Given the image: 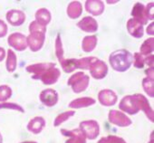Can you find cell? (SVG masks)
Masks as SVG:
<instances>
[{
  "mask_svg": "<svg viewBox=\"0 0 154 143\" xmlns=\"http://www.w3.org/2000/svg\"><path fill=\"white\" fill-rule=\"evenodd\" d=\"M153 50H154V38L152 36L143 42V44L140 46V53H141L143 56H148L151 54Z\"/></svg>",
  "mask_w": 154,
  "mask_h": 143,
  "instance_id": "d4e9b609",
  "label": "cell"
},
{
  "mask_svg": "<svg viewBox=\"0 0 154 143\" xmlns=\"http://www.w3.org/2000/svg\"><path fill=\"white\" fill-rule=\"evenodd\" d=\"M77 26L86 33H95L98 30V23L92 17H84L77 23Z\"/></svg>",
  "mask_w": 154,
  "mask_h": 143,
  "instance_id": "2e32d148",
  "label": "cell"
},
{
  "mask_svg": "<svg viewBox=\"0 0 154 143\" xmlns=\"http://www.w3.org/2000/svg\"><path fill=\"white\" fill-rule=\"evenodd\" d=\"M39 98H40L41 102L47 107L54 106L58 102V99H59L58 93H56V91L54 89H50V88L42 91Z\"/></svg>",
  "mask_w": 154,
  "mask_h": 143,
  "instance_id": "4fadbf2b",
  "label": "cell"
},
{
  "mask_svg": "<svg viewBox=\"0 0 154 143\" xmlns=\"http://www.w3.org/2000/svg\"><path fill=\"white\" fill-rule=\"evenodd\" d=\"M74 114H75V111H74V110L67 111H64V112L59 114V115L55 118V120H54V127L60 126V125L63 124L64 121L68 120L71 117H72Z\"/></svg>",
  "mask_w": 154,
  "mask_h": 143,
  "instance_id": "f1b7e54d",
  "label": "cell"
},
{
  "mask_svg": "<svg viewBox=\"0 0 154 143\" xmlns=\"http://www.w3.org/2000/svg\"><path fill=\"white\" fill-rule=\"evenodd\" d=\"M131 16L133 19L140 23L142 26L146 25L148 22L145 17V6L140 2L135 3V5L133 6L132 10H131Z\"/></svg>",
  "mask_w": 154,
  "mask_h": 143,
  "instance_id": "d6986e66",
  "label": "cell"
},
{
  "mask_svg": "<svg viewBox=\"0 0 154 143\" xmlns=\"http://www.w3.org/2000/svg\"><path fill=\"white\" fill-rule=\"evenodd\" d=\"M35 21L44 26H46L50 22H51V19H52V17H51V13L49 12L48 9L46 8H40L36 11L35 13Z\"/></svg>",
  "mask_w": 154,
  "mask_h": 143,
  "instance_id": "603a6c76",
  "label": "cell"
},
{
  "mask_svg": "<svg viewBox=\"0 0 154 143\" xmlns=\"http://www.w3.org/2000/svg\"><path fill=\"white\" fill-rule=\"evenodd\" d=\"M97 36L96 35H87L83 39V43H82V48L83 51L85 53H91L93 52L96 45H97Z\"/></svg>",
  "mask_w": 154,
  "mask_h": 143,
  "instance_id": "cb8c5ba5",
  "label": "cell"
},
{
  "mask_svg": "<svg viewBox=\"0 0 154 143\" xmlns=\"http://www.w3.org/2000/svg\"><path fill=\"white\" fill-rule=\"evenodd\" d=\"M60 63L63 70L67 74H70L77 69V59H63Z\"/></svg>",
  "mask_w": 154,
  "mask_h": 143,
  "instance_id": "4316f807",
  "label": "cell"
},
{
  "mask_svg": "<svg viewBox=\"0 0 154 143\" xmlns=\"http://www.w3.org/2000/svg\"><path fill=\"white\" fill-rule=\"evenodd\" d=\"M29 32L30 33H46V27L38 24L36 21H33L29 26Z\"/></svg>",
  "mask_w": 154,
  "mask_h": 143,
  "instance_id": "836d02e7",
  "label": "cell"
},
{
  "mask_svg": "<svg viewBox=\"0 0 154 143\" xmlns=\"http://www.w3.org/2000/svg\"><path fill=\"white\" fill-rule=\"evenodd\" d=\"M2 142H3V138H2L1 133H0V143H2Z\"/></svg>",
  "mask_w": 154,
  "mask_h": 143,
  "instance_id": "bcb514c9",
  "label": "cell"
},
{
  "mask_svg": "<svg viewBox=\"0 0 154 143\" xmlns=\"http://www.w3.org/2000/svg\"><path fill=\"white\" fill-rule=\"evenodd\" d=\"M91 75L96 80L103 79L108 74V66L107 64L99 59H97L89 68Z\"/></svg>",
  "mask_w": 154,
  "mask_h": 143,
  "instance_id": "8992f818",
  "label": "cell"
},
{
  "mask_svg": "<svg viewBox=\"0 0 154 143\" xmlns=\"http://www.w3.org/2000/svg\"><path fill=\"white\" fill-rule=\"evenodd\" d=\"M154 131L152 130V132L150 133V138H149V143H153L154 142Z\"/></svg>",
  "mask_w": 154,
  "mask_h": 143,
  "instance_id": "7bdbcfd3",
  "label": "cell"
},
{
  "mask_svg": "<svg viewBox=\"0 0 154 143\" xmlns=\"http://www.w3.org/2000/svg\"><path fill=\"white\" fill-rule=\"evenodd\" d=\"M97 60L96 57L89 56V57H84L81 59H77V69L86 70L89 69L90 66Z\"/></svg>",
  "mask_w": 154,
  "mask_h": 143,
  "instance_id": "83f0119b",
  "label": "cell"
},
{
  "mask_svg": "<svg viewBox=\"0 0 154 143\" xmlns=\"http://www.w3.org/2000/svg\"><path fill=\"white\" fill-rule=\"evenodd\" d=\"M133 95L135 97V100H136V102H137V105H138L140 111H142L145 113V115L147 116V118L151 122H153L154 121V112H153V110L151 109L148 100L145 98V96H143L140 93L133 94Z\"/></svg>",
  "mask_w": 154,
  "mask_h": 143,
  "instance_id": "8fae6325",
  "label": "cell"
},
{
  "mask_svg": "<svg viewBox=\"0 0 154 143\" xmlns=\"http://www.w3.org/2000/svg\"><path fill=\"white\" fill-rule=\"evenodd\" d=\"M153 60H154V55L149 54L148 56H145L144 58V65L147 64L149 67H153Z\"/></svg>",
  "mask_w": 154,
  "mask_h": 143,
  "instance_id": "f35d334b",
  "label": "cell"
},
{
  "mask_svg": "<svg viewBox=\"0 0 154 143\" xmlns=\"http://www.w3.org/2000/svg\"><path fill=\"white\" fill-rule=\"evenodd\" d=\"M95 102H96V101L91 97H82V98H78V99H75V100L72 101L69 103V107L72 110L86 108V107H90V106L95 104Z\"/></svg>",
  "mask_w": 154,
  "mask_h": 143,
  "instance_id": "ffe728a7",
  "label": "cell"
},
{
  "mask_svg": "<svg viewBox=\"0 0 154 143\" xmlns=\"http://www.w3.org/2000/svg\"><path fill=\"white\" fill-rule=\"evenodd\" d=\"M98 143H127V142L122 138L113 136V135H110V136L102 138L98 141Z\"/></svg>",
  "mask_w": 154,
  "mask_h": 143,
  "instance_id": "d6a6232c",
  "label": "cell"
},
{
  "mask_svg": "<svg viewBox=\"0 0 154 143\" xmlns=\"http://www.w3.org/2000/svg\"><path fill=\"white\" fill-rule=\"evenodd\" d=\"M27 39V46H29L32 52L39 51L45 43V34L43 33H30V35L26 37Z\"/></svg>",
  "mask_w": 154,
  "mask_h": 143,
  "instance_id": "30bf717a",
  "label": "cell"
},
{
  "mask_svg": "<svg viewBox=\"0 0 154 143\" xmlns=\"http://www.w3.org/2000/svg\"><path fill=\"white\" fill-rule=\"evenodd\" d=\"M63 54H64V52H63L61 35L58 34L56 36V39H55V55L60 62L63 60Z\"/></svg>",
  "mask_w": 154,
  "mask_h": 143,
  "instance_id": "4dcf8cb0",
  "label": "cell"
},
{
  "mask_svg": "<svg viewBox=\"0 0 154 143\" xmlns=\"http://www.w3.org/2000/svg\"><path fill=\"white\" fill-rule=\"evenodd\" d=\"M8 28L7 24L3 21V20H0V38L5 37L8 34Z\"/></svg>",
  "mask_w": 154,
  "mask_h": 143,
  "instance_id": "74e56055",
  "label": "cell"
},
{
  "mask_svg": "<svg viewBox=\"0 0 154 143\" xmlns=\"http://www.w3.org/2000/svg\"><path fill=\"white\" fill-rule=\"evenodd\" d=\"M142 88L149 97H154V79L144 78L142 80Z\"/></svg>",
  "mask_w": 154,
  "mask_h": 143,
  "instance_id": "f546056e",
  "label": "cell"
},
{
  "mask_svg": "<svg viewBox=\"0 0 154 143\" xmlns=\"http://www.w3.org/2000/svg\"><path fill=\"white\" fill-rule=\"evenodd\" d=\"M153 8H154V2H149L145 7V17L147 20L153 21Z\"/></svg>",
  "mask_w": 154,
  "mask_h": 143,
  "instance_id": "8d00e7d4",
  "label": "cell"
},
{
  "mask_svg": "<svg viewBox=\"0 0 154 143\" xmlns=\"http://www.w3.org/2000/svg\"><path fill=\"white\" fill-rule=\"evenodd\" d=\"M118 1H107V3L108 4H115V3H117Z\"/></svg>",
  "mask_w": 154,
  "mask_h": 143,
  "instance_id": "f6af8a7d",
  "label": "cell"
},
{
  "mask_svg": "<svg viewBox=\"0 0 154 143\" xmlns=\"http://www.w3.org/2000/svg\"><path fill=\"white\" fill-rule=\"evenodd\" d=\"M153 67H149L148 69L145 70V74L147 75L148 78H150V79H154V75H153Z\"/></svg>",
  "mask_w": 154,
  "mask_h": 143,
  "instance_id": "ab89813d",
  "label": "cell"
},
{
  "mask_svg": "<svg viewBox=\"0 0 154 143\" xmlns=\"http://www.w3.org/2000/svg\"><path fill=\"white\" fill-rule=\"evenodd\" d=\"M6 56V51L3 47H0V62H2Z\"/></svg>",
  "mask_w": 154,
  "mask_h": 143,
  "instance_id": "b9f144b4",
  "label": "cell"
},
{
  "mask_svg": "<svg viewBox=\"0 0 154 143\" xmlns=\"http://www.w3.org/2000/svg\"><path fill=\"white\" fill-rule=\"evenodd\" d=\"M60 75H61L60 70L56 68L55 66H54L48 69L47 71H45L39 80H41V82L45 85H51V84H55L58 81Z\"/></svg>",
  "mask_w": 154,
  "mask_h": 143,
  "instance_id": "5bb4252c",
  "label": "cell"
},
{
  "mask_svg": "<svg viewBox=\"0 0 154 143\" xmlns=\"http://www.w3.org/2000/svg\"><path fill=\"white\" fill-rule=\"evenodd\" d=\"M90 78L84 72H77L73 74L67 82V84L72 87V90L74 93H81L85 92L89 85Z\"/></svg>",
  "mask_w": 154,
  "mask_h": 143,
  "instance_id": "7a4b0ae2",
  "label": "cell"
},
{
  "mask_svg": "<svg viewBox=\"0 0 154 143\" xmlns=\"http://www.w3.org/2000/svg\"><path fill=\"white\" fill-rule=\"evenodd\" d=\"M45 126V120L43 117H35L27 124V129L34 133L39 134Z\"/></svg>",
  "mask_w": 154,
  "mask_h": 143,
  "instance_id": "44dd1931",
  "label": "cell"
},
{
  "mask_svg": "<svg viewBox=\"0 0 154 143\" xmlns=\"http://www.w3.org/2000/svg\"><path fill=\"white\" fill-rule=\"evenodd\" d=\"M67 15L72 19H77L83 13L82 4L78 1H72L67 7Z\"/></svg>",
  "mask_w": 154,
  "mask_h": 143,
  "instance_id": "7402d4cb",
  "label": "cell"
},
{
  "mask_svg": "<svg viewBox=\"0 0 154 143\" xmlns=\"http://www.w3.org/2000/svg\"><path fill=\"white\" fill-rule=\"evenodd\" d=\"M8 44L17 51H24L27 47L26 36L20 33H13L8 36Z\"/></svg>",
  "mask_w": 154,
  "mask_h": 143,
  "instance_id": "9c48e42d",
  "label": "cell"
},
{
  "mask_svg": "<svg viewBox=\"0 0 154 143\" xmlns=\"http://www.w3.org/2000/svg\"><path fill=\"white\" fill-rule=\"evenodd\" d=\"M21 143H37V142L33 141V140H29V141H24V142H21Z\"/></svg>",
  "mask_w": 154,
  "mask_h": 143,
  "instance_id": "ee69618b",
  "label": "cell"
},
{
  "mask_svg": "<svg viewBox=\"0 0 154 143\" xmlns=\"http://www.w3.org/2000/svg\"><path fill=\"white\" fill-rule=\"evenodd\" d=\"M98 100L102 105L110 107V106H113L117 102L118 97H117V94L112 90L103 89L100 91L98 94Z\"/></svg>",
  "mask_w": 154,
  "mask_h": 143,
  "instance_id": "7c38bea8",
  "label": "cell"
},
{
  "mask_svg": "<svg viewBox=\"0 0 154 143\" xmlns=\"http://www.w3.org/2000/svg\"><path fill=\"white\" fill-rule=\"evenodd\" d=\"M119 108L123 112L131 115H135L140 111L134 95H126L125 97H123L120 102Z\"/></svg>",
  "mask_w": 154,
  "mask_h": 143,
  "instance_id": "277c9868",
  "label": "cell"
},
{
  "mask_svg": "<svg viewBox=\"0 0 154 143\" xmlns=\"http://www.w3.org/2000/svg\"><path fill=\"white\" fill-rule=\"evenodd\" d=\"M55 66V63L54 62H39V63H35L26 66V70L30 74H33L34 75L32 76L33 79H40V77L43 75V74L48 69Z\"/></svg>",
  "mask_w": 154,
  "mask_h": 143,
  "instance_id": "52a82bcc",
  "label": "cell"
},
{
  "mask_svg": "<svg viewBox=\"0 0 154 143\" xmlns=\"http://www.w3.org/2000/svg\"><path fill=\"white\" fill-rule=\"evenodd\" d=\"M153 26H154V23L152 22V23H150V24L149 25V26L147 27V29H146V33H147L149 35H152V36H153V35H154Z\"/></svg>",
  "mask_w": 154,
  "mask_h": 143,
  "instance_id": "60d3db41",
  "label": "cell"
},
{
  "mask_svg": "<svg viewBox=\"0 0 154 143\" xmlns=\"http://www.w3.org/2000/svg\"><path fill=\"white\" fill-rule=\"evenodd\" d=\"M104 3L101 0H88V1L85 2L86 11L94 17L102 15L104 11Z\"/></svg>",
  "mask_w": 154,
  "mask_h": 143,
  "instance_id": "e0dca14e",
  "label": "cell"
},
{
  "mask_svg": "<svg viewBox=\"0 0 154 143\" xmlns=\"http://www.w3.org/2000/svg\"><path fill=\"white\" fill-rule=\"evenodd\" d=\"M109 121L119 127H128L131 124V120L123 112L116 110H111L108 115Z\"/></svg>",
  "mask_w": 154,
  "mask_h": 143,
  "instance_id": "5b68a950",
  "label": "cell"
},
{
  "mask_svg": "<svg viewBox=\"0 0 154 143\" xmlns=\"http://www.w3.org/2000/svg\"><path fill=\"white\" fill-rule=\"evenodd\" d=\"M17 55L15 52L11 49L8 51V58H7V63L6 67L9 73H13V72L17 69Z\"/></svg>",
  "mask_w": 154,
  "mask_h": 143,
  "instance_id": "484cf974",
  "label": "cell"
},
{
  "mask_svg": "<svg viewBox=\"0 0 154 143\" xmlns=\"http://www.w3.org/2000/svg\"><path fill=\"white\" fill-rule=\"evenodd\" d=\"M127 30H128V33L135 38H141L144 35L143 26L133 18H130L128 20Z\"/></svg>",
  "mask_w": 154,
  "mask_h": 143,
  "instance_id": "ac0fdd59",
  "label": "cell"
},
{
  "mask_svg": "<svg viewBox=\"0 0 154 143\" xmlns=\"http://www.w3.org/2000/svg\"><path fill=\"white\" fill-rule=\"evenodd\" d=\"M12 96V89L8 85H0V102L8 101Z\"/></svg>",
  "mask_w": 154,
  "mask_h": 143,
  "instance_id": "1f68e13d",
  "label": "cell"
},
{
  "mask_svg": "<svg viewBox=\"0 0 154 143\" xmlns=\"http://www.w3.org/2000/svg\"><path fill=\"white\" fill-rule=\"evenodd\" d=\"M109 62L114 71L122 73V72H126L131 66L133 62V56L128 50L119 49L110 54Z\"/></svg>",
  "mask_w": 154,
  "mask_h": 143,
  "instance_id": "6da1fadb",
  "label": "cell"
},
{
  "mask_svg": "<svg viewBox=\"0 0 154 143\" xmlns=\"http://www.w3.org/2000/svg\"><path fill=\"white\" fill-rule=\"evenodd\" d=\"M80 129L84 132L86 138L94 139L100 134V126L96 120H84L80 123Z\"/></svg>",
  "mask_w": 154,
  "mask_h": 143,
  "instance_id": "3957f363",
  "label": "cell"
},
{
  "mask_svg": "<svg viewBox=\"0 0 154 143\" xmlns=\"http://www.w3.org/2000/svg\"><path fill=\"white\" fill-rule=\"evenodd\" d=\"M61 133L69 138L65 143H86V137L80 129H73L71 130L61 129Z\"/></svg>",
  "mask_w": 154,
  "mask_h": 143,
  "instance_id": "ba28073f",
  "label": "cell"
},
{
  "mask_svg": "<svg viewBox=\"0 0 154 143\" xmlns=\"http://www.w3.org/2000/svg\"><path fill=\"white\" fill-rule=\"evenodd\" d=\"M8 23L14 26H19L23 25L26 21V15L23 11L17 9L9 10L6 15Z\"/></svg>",
  "mask_w": 154,
  "mask_h": 143,
  "instance_id": "9a60e30c",
  "label": "cell"
},
{
  "mask_svg": "<svg viewBox=\"0 0 154 143\" xmlns=\"http://www.w3.org/2000/svg\"><path fill=\"white\" fill-rule=\"evenodd\" d=\"M3 109H8V110H14V111H18L22 113L25 112L24 109L17 104V103H12V102H1L0 103V110H3Z\"/></svg>",
  "mask_w": 154,
  "mask_h": 143,
  "instance_id": "e575fe53",
  "label": "cell"
},
{
  "mask_svg": "<svg viewBox=\"0 0 154 143\" xmlns=\"http://www.w3.org/2000/svg\"><path fill=\"white\" fill-rule=\"evenodd\" d=\"M133 65L136 68H142L144 66V58L145 56H143L141 53H135L133 55Z\"/></svg>",
  "mask_w": 154,
  "mask_h": 143,
  "instance_id": "d590c367",
  "label": "cell"
}]
</instances>
